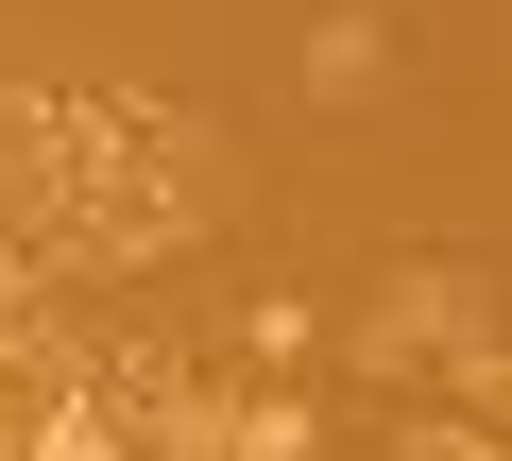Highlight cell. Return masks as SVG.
Here are the masks:
<instances>
[{"mask_svg": "<svg viewBox=\"0 0 512 461\" xmlns=\"http://www.w3.org/2000/svg\"><path fill=\"white\" fill-rule=\"evenodd\" d=\"M18 427H35L18 461H120V410H103V393H52V410H18Z\"/></svg>", "mask_w": 512, "mask_h": 461, "instance_id": "1", "label": "cell"}, {"mask_svg": "<svg viewBox=\"0 0 512 461\" xmlns=\"http://www.w3.org/2000/svg\"><path fill=\"white\" fill-rule=\"evenodd\" d=\"M0 461H18V410H0Z\"/></svg>", "mask_w": 512, "mask_h": 461, "instance_id": "6", "label": "cell"}, {"mask_svg": "<svg viewBox=\"0 0 512 461\" xmlns=\"http://www.w3.org/2000/svg\"><path fill=\"white\" fill-rule=\"evenodd\" d=\"M222 461H308V410H291V393H239V410H222Z\"/></svg>", "mask_w": 512, "mask_h": 461, "instance_id": "2", "label": "cell"}, {"mask_svg": "<svg viewBox=\"0 0 512 461\" xmlns=\"http://www.w3.org/2000/svg\"><path fill=\"white\" fill-rule=\"evenodd\" d=\"M18 291H35V257H18V240H0V308H18Z\"/></svg>", "mask_w": 512, "mask_h": 461, "instance_id": "5", "label": "cell"}, {"mask_svg": "<svg viewBox=\"0 0 512 461\" xmlns=\"http://www.w3.org/2000/svg\"><path fill=\"white\" fill-rule=\"evenodd\" d=\"M393 461H495V444H478V427H410Z\"/></svg>", "mask_w": 512, "mask_h": 461, "instance_id": "4", "label": "cell"}, {"mask_svg": "<svg viewBox=\"0 0 512 461\" xmlns=\"http://www.w3.org/2000/svg\"><path fill=\"white\" fill-rule=\"evenodd\" d=\"M376 69H393V52H376V18H325V35H308V86H325V103H359Z\"/></svg>", "mask_w": 512, "mask_h": 461, "instance_id": "3", "label": "cell"}]
</instances>
